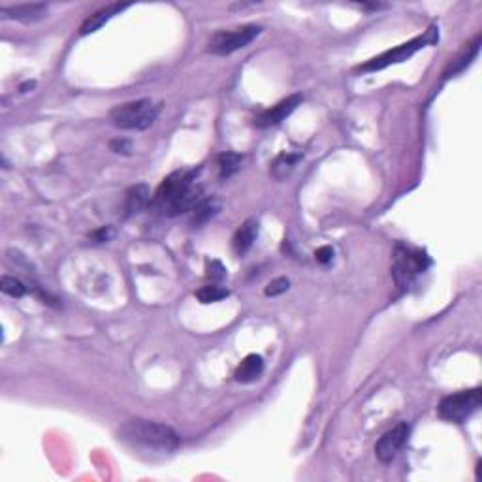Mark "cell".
Listing matches in <instances>:
<instances>
[{
    "label": "cell",
    "mask_w": 482,
    "mask_h": 482,
    "mask_svg": "<svg viewBox=\"0 0 482 482\" xmlns=\"http://www.w3.org/2000/svg\"><path fill=\"white\" fill-rule=\"evenodd\" d=\"M158 112H160V104H153L149 98H143V100L129 102L123 106L113 107L110 117L117 129L146 130L155 123Z\"/></svg>",
    "instance_id": "cell-3"
},
{
    "label": "cell",
    "mask_w": 482,
    "mask_h": 482,
    "mask_svg": "<svg viewBox=\"0 0 482 482\" xmlns=\"http://www.w3.org/2000/svg\"><path fill=\"white\" fill-rule=\"evenodd\" d=\"M2 13H6L11 19L23 23H34L44 19L47 13V6L45 4H21L13 6V8H2Z\"/></svg>",
    "instance_id": "cell-11"
},
{
    "label": "cell",
    "mask_w": 482,
    "mask_h": 482,
    "mask_svg": "<svg viewBox=\"0 0 482 482\" xmlns=\"http://www.w3.org/2000/svg\"><path fill=\"white\" fill-rule=\"evenodd\" d=\"M219 211V204L217 200H202L196 208L192 209V225L200 226L204 223H208L211 217H215Z\"/></svg>",
    "instance_id": "cell-16"
},
{
    "label": "cell",
    "mask_w": 482,
    "mask_h": 482,
    "mask_svg": "<svg viewBox=\"0 0 482 482\" xmlns=\"http://www.w3.org/2000/svg\"><path fill=\"white\" fill-rule=\"evenodd\" d=\"M241 163H243V157L237 155V153H223L219 157V174L221 180H228L230 175H234L237 170L241 168Z\"/></svg>",
    "instance_id": "cell-17"
},
{
    "label": "cell",
    "mask_w": 482,
    "mask_h": 482,
    "mask_svg": "<svg viewBox=\"0 0 482 482\" xmlns=\"http://www.w3.org/2000/svg\"><path fill=\"white\" fill-rule=\"evenodd\" d=\"M257 234H258L257 221H252V219L245 221V223L237 228L236 236H234V241H232L234 251H236L240 257L241 254H245V252L252 247L254 240H257Z\"/></svg>",
    "instance_id": "cell-13"
},
{
    "label": "cell",
    "mask_w": 482,
    "mask_h": 482,
    "mask_svg": "<svg viewBox=\"0 0 482 482\" xmlns=\"http://www.w3.org/2000/svg\"><path fill=\"white\" fill-rule=\"evenodd\" d=\"M0 288H2L4 294H8V296L11 298H21L25 296V292H27V286L23 285L21 281L16 279V277H8V275H4V277L0 279Z\"/></svg>",
    "instance_id": "cell-19"
},
{
    "label": "cell",
    "mask_w": 482,
    "mask_h": 482,
    "mask_svg": "<svg viewBox=\"0 0 482 482\" xmlns=\"http://www.w3.org/2000/svg\"><path fill=\"white\" fill-rule=\"evenodd\" d=\"M428 266H430V258L426 257V252L398 247L396 257H394V277H396L398 286L407 288L415 281L416 275L426 271Z\"/></svg>",
    "instance_id": "cell-6"
},
{
    "label": "cell",
    "mask_w": 482,
    "mask_h": 482,
    "mask_svg": "<svg viewBox=\"0 0 482 482\" xmlns=\"http://www.w3.org/2000/svg\"><path fill=\"white\" fill-rule=\"evenodd\" d=\"M112 236H113V230L110 228V226H107V228H100L98 232H95V234H93L90 237H93L96 243H102V241H107Z\"/></svg>",
    "instance_id": "cell-24"
},
{
    "label": "cell",
    "mask_w": 482,
    "mask_h": 482,
    "mask_svg": "<svg viewBox=\"0 0 482 482\" xmlns=\"http://www.w3.org/2000/svg\"><path fill=\"white\" fill-rule=\"evenodd\" d=\"M149 198H151V194H149V189L146 185L130 187L127 198H124V215L130 217V215L140 213L141 209L149 204Z\"/></svg>",
    "instance_id": "cell-14"
},
{
    "label": "cell",
    "mask_w": 482,
    "mask_h": 482,
    "mask_svg": "<svg viewBox=\"0 0 482 482\" xmlns=\"http://www.w3.org/2000/svg\"><path fill=\"white\" fill-rule=\"evenodd\" d=\"M302 104V96L300 95H292L285 100H281L279 104H275L274 107H269L266 112H262L254 119V127L258 129H269V127H275L279 124L281 121H285L288 115H290L298 106Z\"/></svg>",
    "instance_id": "cell-9"
},
{
    "label": "cell",
    "mask_w": 482,
    "mask_h": 482,
    "mask_svg": "<svg viewBox=\"0 0 482 482\" xmlns=\"http://www.w3.org/2000/svg\"><path fill=\"white\" fill-rule=\"evenodd\" d=\"M262 33V28L257 25H245V27L234 28L228 33H217L209 40V53L213 55H230L234 51L243 49Z\"/></svg>",
    "instance_id": "cell-7"
},
{
    "label": "cell",
    "mask_w": 482,
    "mask_h": 482,
    "mask_svg": "<svg viewBox=\"0 0 482 482\" xmlns=\"http://www.w3.org/2000/svg\"><path fill=\"white\" fill-rule=\"evenodd\" d=\"M226 296H228V290H226V288H223V286H217V285L204 286V288H200V290L196 292V298L202 303L221 302V300H223V298H226Z\"/></svg>",
    "instance_id": "cell-18"
},
{
    "label": "cell",
    "mask_w": 482,
    "mask_h": 482,
    "mask_svg": "<svg viewBox=\"0 0 482 482\" xmlns=\"http://www.w3.org/2000/svg\"><path fill=\"white\" fill-rule=\"evenodd\" d=\"M262 371H264L262 356H260V354H249V356H245L243 362L237 365L234 377H236L237 382H252L262 375Z\"/></svg>",
    "instance_id": "cell-12"
},
{
    "label": "cell",
    "mask_w": 482,
    "mask_h": 482,
    "mask_svg": "<svg viewBox=\"0 0 482 482\" xmlns=\"http://www.w3.org/2000/svg\"><path fill=\"white\" fill-rule=\"evenodd\" d=\"M119 439L132 447H141V449L153 450V452H174L180 447V435L166 424L158 422L143 421V418H134L129 421L121 428Z\"/></svg>",
    "instance_id": "cell-2"
},
{
    "label": "cell",
    "mask_w": 482,
    "mask_h": 482,
    "mask_svg": "<svg viewBox=\"0 0 482 482\" xmlns=\"http://www.w3.org/2000/svg\"><path fill=\"white\" fill-rule=\"evenodd\" d=\"M315 258H317V262L320 264H330L331 258H334V249H331V247H320V249H317V252H315Z\"/></svg>",
    "instance_id": "cell-22"
},
{
    "label": "cell",
    "mask_w": 482,
    "mask_h": 482,
    "mask_svg": "<svg viewBox=\"0 0 482 482\" xmlns=\"http://www.w3.org/2000/svg\"><path fill=\"white\" fill-rule=\"evenodd\" d=\"M112 151L113 153H123V155H129L132 151V143L129 140H113L112 141Z\"/></svg>",
    "instance_id": "cell-23"
},
{
    "label": "cell",
    "mask_w": 482,
    "mask_h": 482,
    "mask_svg": "<svg viewBox=\"0 0 482 482\" xmlns=\"http://www.w3.org/2000/svg\"><path fill=\"white\" fill-rule=\"evenodd\" d=\"M198 170L192 172H175L163 181L155 194V206L166 215H180L192 211L202 202V189L194 185Z\"/></svg>",
    "instance_id": "cell-1"
},
{
    "label": "cell",
    "mask_w": 482,
    "mask_h": 482,
    "mask_svg": "<svg viewBox=\"0 0 482 482\" xmlns=\"http://www.w3.org/2000/svg\"><path fill=\"white\" fill-rule=\"evenodd\" d=\"M409 433L411 428L409 424H405V422L398 424V426L392 428V430H388V432L379 439V443L375 445L377 458H379L382 464H390V462L399 454V450L405 447L407 439H409Z\"/></svg>",
    "instance_id": "cell-8"
},
{
    "label": "cell",
    "mask_w": 482,
    "mask_h": 482,
    "mask_svg": "<svg viewBox=\"0 0 482 482\" xmlns=\"http://www.w3.org/2000/svg\"><path fill=\"white\" fill-rule=\"evenodd\" d=\"M288 286H290V283H288V279H285V277H279V279H274L271 283H269L268 286H266V296H279V294H283V292L288 290Z\"/></svg>",
    "instance_id": "cell-21"
},
{
    "label": "cell",
    "mask_w": 482,
    "mask_h": 482,
    "mask_svg": "<svg viewBox=\"0 0 482 482\" xmlns=\"http://www.w3.org/2000/svg\"><path fill=\"white\" fill-rule=\"evenodd\" d=\"M127 8H129V4H110L106 6V8H102V10H98L96 13H93V16H89L85 19L81 28H79V34H81V36H87V34L96 33L104 23H107L113 16H117V13H121V11L127 10Z\"/></svg>",
    "instance_id": "cell-10"
},
{
    "label": "cell",
    "mask_w": 482,
    "mask_h": 482,
    "mask_svg": "<svg viewBox=\"0 0 482 482\" xmlns=\"http://www.w3.org/2000/svg\"><path fill=\"white\" fill-rule=\"evenodd\" d=\"M482 390L481 388H473V390H464V392L452 394L439 404V415L441 418L454 424L466 422L473 413H477L482 401Z\"/></svg>",
    "instance_id": "cell-5"
},
{
    "label": "cell",
    "mask_w": 482,
    "mask_h": 482,
    "mask_svg": "<svg viewBox=\"0 0 482 482\" xmlns=\"http://www.w3.org/2000/svg\"><path fill=\"white\" fill-rule=\"evenodd\" d=\"M478 45H481V36H478V38L475 40V42H473L471 47H469V51H467L466 55L462 57V59H460V61H458V62H454V66H450V70H447V72H445V78H450V76H452V74H456V72H460V70H464V68H466L467 64H469V62H471L473 59H475V57H477V53H478Z\"/></svg>",
    "instance_id": "cell-20"
},
{
    "label": "cell",
    "mask_w": 482,
    "mask_h": 482,
    "mask_svg": "<svg viewBox=\"0 0 482 482\" xmlns=\"http://www.w3.org/2000/svg\"><path fill=\"white\" fill-rule=\"evenodd\" d=\"M300 155H292V153H281L279 157L275 158L274 164H271V174H274L275 180H285L286 175L290 174L292 168L296 166V163L300 160Z\"/></svg>",
    "instance_id": "cell-15"
},
{
    "label": "cell",
    "mask_w": 482,
    "mask_h": 482,
    "mask_svg": "<svg viewBox=\"0 0 482 482\" xmlns=\"http://www.w3.org/2000/svg\"><path fill=\"white\" fill-rule=\"evenodd\" d=\"M435 28H430V33H426L424 36H416V38L405 42V44L394 47V49L382 53V55L371 59L365 64L360 66V72H375V70H382V68L392 66V64H399V62L407 61L409 57H413L418 49L426 47L432 42H435Z\"/></svg>",
    "instance_id": "cell-4"
}]
</instances>
